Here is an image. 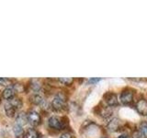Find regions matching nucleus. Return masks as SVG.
I'll return each instance as SVG.
<instances>
[{
	"instance_id": "7",
	"label": "nucleus",
	"mask_w": 147,
	"mask_h": 138,
	"mask_svg": "<svg viewBox=\"0 0 147 138\" xmlns=\"http://www.w3.org/2000/svg\"><path fill=\"white\" fill-rule=\"evenodd\" d=\"M121 128V122L117 118L111 119L108 123V129L110 132H116Z\"/></svg>"
},
{
	"instance_id": "21",
	"label": "nucleus",
	"mask_w": 147,
	"mask_h": 138,
	"mask_svg": "<svg viewBox=\"0 0 147 138\" xmlns=\"http://www.w3.org/2000/svg\"><path fill=\"white\" fill-rule=\"evenodd\" d=\"M101 80L100 77H94V78H90V79L88 80V83L89 84H96V83H98Z\"/></svg>"
},
{
	"instance_id": "2",
	"label": "nucleus",
	"mask_w": 147,
	"mask_h": 138,
	"mask_svg": "<svg viewBox=\"0 0 147 138\" xmlns=\"http://www.w3.org/2000/svg\"><path fill=\"white\" fill-rule=\"evenodd\" d=\"M66 96L63 92H59V93L54 97L52 103V108L56 110V112H60V110H63L65 108V102H66Z\"/></svg>"
},
{
	"instance_id": "13",
	"label": "nucleus",
	"mask_w": 147,
	"mask_h": 138,
	"mask_svg": "<svg viewBox=\"0 0 147 138\" xmlns=\"http://www.w3.org/2000/svg\"><path fill=\"white\" fill-rule=\"evenodd\" d=\"M26 138H40V133L34 128H30L25 133Z\"/></svg>"
},
{
	"instance_id": "12",
	"label": "nucleus",
	"mask_w": 147,
	"mask_h": 138,
	"mask_svg": "<svg viewBox=\"0 0 147 138\" xmlns=\"http://www.w3.org/2000/svg\"><path fill=\"white\" fill-rule=\"evenodd\" d=\"M13 132H14V135H16L17 138H22L25 136V132H24V129H23L22 126L20 125H18V124H15L13 127Z\"/></svg>"
},
{
	"instance_id": "24",
	"label": "nucleus",
	"mask_w": 147,
	"mask_h": 138,
	"mask_svg": "<svg viewBox=\"0 0 147 138\" xmlns=\"http://www.w3.org/2000/svg\"><path fill=\"white\" fill-rule=\"evenodd\" d=\"M101 138H107V137H101Z\"/></svg>"
},
{
	"instance_id": "17",
	"label": "nucleus",
	"mask_w": 147,
	"mask_h": 138,
	"mask_svg": "<svg viewBox=\"0 0 147 138\" xmlns=\"http://www.w3.org/2000/svg\"><path fill=\"white\" fill-rule=\"evenodd\" d=\"M30 89L33 91H35V92L40 91V89H41V85L40 84L38 81H36V80H32L30 82Z\"/></svg>"
},
{
	"instance_id": "9",
	"label": "nucleus",
	"mask_w": 147,
	"mask_h": 138,
	"mask_svg": "<svg viewBox=\"0 0 147 138\" xmlns=\"http://www.w3.org/2000/svg\"><path fill=\"white\" fill-rule=\"evenodd\" d=\"M2 97L3 99L7 100H10L15 97V90L13 89V87H6L2 91Z\"/></svg>"
},
{
	"instance_id": "1",
	"label": "nucleus",
	"mask_w": 147,
	"mask_h": 138,
	"mask_svg": "<svg viewBox=\"0 0 147 138\" xmlns=\"http://www.w3.org/2000/svg\"><path fill=\"white\" fill-rule=\"evenodd\" d=\"M68 119L66 117L59 118L57 116H52L48 121V125L50 128L54 129V130H63L68 126Z\"/></svg>"
},
{
	"instance_id": "6",
	"label": "nucleus",
	"mask_w": 147,
	"mask_h": 138,
	"mask_svg": "<svg viewBox=\"0 0 147 138\" xmlns=\"http://www.w3.org/2000/svg\"><path fill=\"white\" fill-rule=\"evenodd\" d=\"M135 109L139 114L142 115V116H146L147 115V101L144 99H139L135 105Z\"/></svg>"
},
{
	"instance_id": "18",
	"label": "nucleus",
	"mask_w": 147,
	"mask_h": 138,
	"mask_svg": "<svg viewBox=\"0 0 147 138\" xmlns=\"http://www.w3.org/2000/svg\"><path fill=\"white\" fill-rule=\"evenodd\" d=\"M13 89L15 90V92H24V90H25V87H24V85H22V84H20V83H16V84H14L13 85Z\"/></svg>"
},
{
	"instance_id": "22",
	"label": "nucleus",
	"mask_w": 147,
	"mask_h": 138,
	"mask_svg": "<svg viewBox=\"0 0 147 138\" xmlns=\"http://www.w3.org/2000/svg\"><path fill=\"white\" fill-rule=\"evenodd\" d=\"M60 138H72V135L68 133H64L61 136H60Z\"/></svg>"
},
{
	"instance_id": "23",
	"label": "nucleus",
	"mask_w": 147,
	"mask_h": 138,
	"mask_svg": "<svg viewBox=\"0 0 147 138\" xmlns=\"http://www.w3.org/2000/svg\"><path fill=\"white\" fill-rule=\"evenodd\" d=\"M118 138H129V136L127 135H125V133H124V135H119Z\"/></svg>"
},
{
	"instance_id": "4",
	"label": "nucleus",
	"mask_w": 147,
	"mask_h": 138,
	"mask_svg": "<svg viewBox=\"0 0 147 138\" xmlns=\"http://www.w3.org/2000/svg\"><path fill=\"white\" fill-rule=\"evenodd\" d=\"M119 100L123 105H129L133 101V93L131 90H123L119 96Z\"/></svg>"
},
{
	"instance_id": "3",
	"label": "nucleus",
	"mask_w": 147,
	"mask_h": 138,
	"mask_svg": "<svg viewBox=\"0 0 147 138\" xmlns=\"http://www.w3.org/2000/svg\"><path fill=\"white\" fill-rule=\"evenodd\" d=\"M27 121L29 122L31 125L38 126L41 122V117L38 112H35V110H30V112L27 113Z\"/></svg>"
},
{
	"instance_id": "19",
	"label": "nucleus",
	"mask_w": 147,
	"mask_h": 138,
	"mask_svg": "<svg viewBox=\"0 0 147 138\" xmlns=\"http://www.w3.org/2000/svg\"><path fill=\"white\" fill-rule=\"evenodd\" d=\"M9 82H10V79H8V78H7V77H0V85L7 86V85H9Z\"/></svg>"
},
{
	"instance_id": "11",
	"label": "nucleus",
	"mask_w": 147,
	"mask_h": 138,
	"mask_svg": "<svg viewBox=\"0 0 147 138\" xmlns=\"http://www.w3.org/2000/svg\"><path fill=\"white\" fill-rule=\"evenodd\" d=\"M27 114L25 112H20L16 117V124L23 127L27 123Z\"/></svg>"
},
{
	"instance_id": "15",
	"label": "nucleus",
	"mask_w": 147,
	"mask_h": 138,
	"mask_svg": "<svg viewBox=\"0 0 147 138\" xmlns=\"http://www.w3.org/2000/svg\"><path fill=\"white\" fill-rule=\"evenodd\" d=\"M139 132L141 133V135L144 136V138H147V122L142 121L140 124L139 127Z\"/></svg>"
},
{
	"instance_id": "8",
	"label": "nucleus",
	"mask_w": 147,
	"mask_h": 138,
	"mask_svg": "<svg viewBox=\"0 0 147 138\" xmlns=\"http://www.w3.org/2000/svg\"><path fill=\"white\" fill-rule=\"evenodd\" d=\"M30 101L34 105L41 106L45 101V99H43V97L41 95H40V94H33V95H31L30 97Z\"/></svg>"
},
{
	"instance_id": "20",
	"label": "nucleus",
	"mask_w": 147,
	"mask_h": 138,
	"mask_svg": "<svg viewBox=\"0 0 147 138\" xmlns=\"http://www.w3.org/2000/svg\"><path fill=\"white\" fill-rule=\"evenodd\" d=\"M132 138H144L139 131H134L132 133Z\"/></svg>"
},
{
	"instance_id": "14",
	"label": "nucleus",
	"mask_w": 147,
	"mask_h": 138,
	"mask_svg": "<svg viewBox=\"0 0 147 138\" xmlns=\"http://www.w3.org/2000/svg\"><path fill=\"white\" fill-rule=\"evenodd\" d=\"M9 103H10L16 110L22 108V106H23V102H22L21 99L16 98V97H14L13 99H11L10 100H9Z\"/></svg>"
},
{
	"instance_id": "16",
	"label": "nucleus",
	"mask_w": 147,
	"mask_h": 138,
	"mask_svg": "<svg viewBox=\"0 0 147 138\" xmlns=\"http://www.w3.org/2000/svg\"><path fill=\"white\" fill-rule=\"evenodd\" d=\"M58 81L60 83H62L63 85L71 86L74 82V78H72V77H61V78H59Z\"/></svg>"
},
{
	"instance_id": "10",
	"label": "nucleus",
	"mask_w": 147,
	"mask_h": 138,
	"mask_svg": "<svg viewBox=\"0 0 147 138\" xmlns=\"http://www.w3.org/2000/svg\"><path fill=\"white\" fill-rule=\"evenodd\" d=\"M4 109H5V112H6V114H7V117H9V118L15 117V115H16V109L14 108L9 102L5 104Z\"/></svg>"
},
{
	"instance_id": "5",
	"label": "nucleus",
	"mask_w": 147,
	"mask_h": 138,
	"mask_svg": "<svg viewBox=\"0 0 147 138\" xmlns=\"http://www.w3.org/2000/svg\"><path fill=\"white\" fill-rule=\"evenodd\" d=\"M103 98L106 101V103H107L109 107H115V106L119 105L118 97L116 94L113 93V92H107V93L104 95Z\"/></svg>"
}]
</instances>
